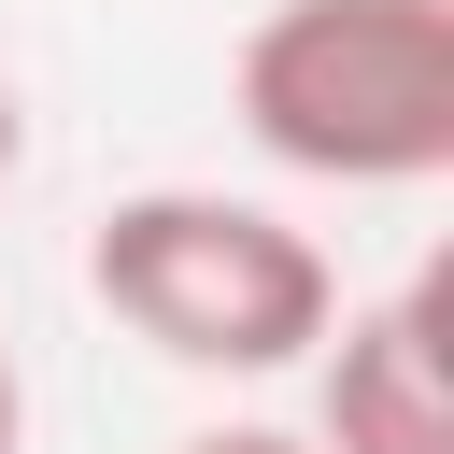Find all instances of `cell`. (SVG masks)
Wrapping results in <instances>:
<instances>
[{
	"label": "cell",
	"mask_w": 454,
	"mask_h": 454,
	"mask_svg": "<svg viewBox=\"0 0 454 454\" xmlns=\"http://www.w3.org/2000/svg\"><path fill=\"white\" fill-rule=\"evenodd\" d=\"M241 142L312 184L454 170V0H270L227 57Z\"/></svg>",
	"instance_id": "cell-1"
},
{
	"label": "cell",
	"mask_w": 454,
	"mask_h": 454,
	"mask_svg": "<svg viewBox=\"0 0 454 454\" xmlns=\"http://www.w3.org/2000/svg\"><path fill=\"white\" fill-rule=\"evenodd\" d=\"M85 298H99L128 340H156L170 369H227V383H255V369H298V355L326 340L340 270H326V241L284 227L270 199H227V184H142V199L99 213V241H85Z\"/></svg>",
	"instance_id": "cell-2"
},
{
	"label": "cell",
	"mask_w": 454,
	"mask_h": 454,
	"mask_svg": "<svg viewBox=\"0 0 454 454\" xmlns=\"http://www.w3.org/2000/svg\"><path fill=\"white\" fill-rule=\"evenodd\" d=\"M312 454H454V270H411L369 312H326Z\"/></svg>",
	"instance_id": "cell-3"
},
{
	"label": "cell",
	"mask_w": 454,
	"mask_h": 454,
	"mask_svg": "<svg viewBox=\"0 0 454 454\" xmlns=\"http://www.w3.org/2000/svg\"><path fill=\"white\" fill-rule=\"evenodd\" d=\"M170 454H312V440H284V426H199V440H170Z\"/></svg>",
	"instance_id": "cell-4"
},
{
	"label": "cell",
	"mask_w": 454,
	"mask_h": 454,
	"mask_svg": "<svg viewBox=\"0 0 454 454\" xmlns=\"http://www.w3.org/2000/svg\"><path fill=\"white\" fill-rule=\"evenodd\" d=\"M28 440V383H14V355H0V454Z\"/></svg>",
	"instance_id": "cell-5"
},
{
	"label": "cell",
	"mask_w": 454,
	"mask_h": 454,
	"mask_svg": "<svg viewBox=\"0 0 454 454\" xmlns=\"http://www.w3.org/2000/svg\"><path fill=\"white\" fill-rule=\"evenodd\" d=\"M14 156H28V114H14V71H0V184H14Z\"/></svg>",
	"instance_id": "cell-6"
}]
</instances>
